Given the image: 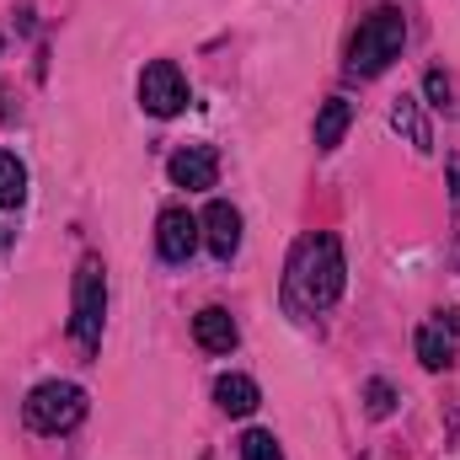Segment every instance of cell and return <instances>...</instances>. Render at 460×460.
Instances as JSON below:
<instances>
[{
	"label": "cell",
	"mask_w": 460,
	"mask_h": 460,
	"mask_svg": "<svg viewBox=\"0 0 460 460\" xmlns=\"http://www.w3.org/2000/svg\"><path fill=\"white\" fill-rule=\"evenodd\" d=\"M343 284H348V262H343L338 235H332V230L305 235L300 252H295V262H289V289H295V300L311 305V311H332V305L343 300Z\"/></svg>",
	"instance_id": "6da1fadb"
},
{
	"label": "cell",
	"mask_w": 460,
	"mask_h": 460,
	"mask_svg": "<svg viewBox=\"0 0 460 460\" xmlns=\"http://www.w3.org/2000/svg\"><path fill=\"white\" fill-rule=\"evenodd\" d=\"M402 43H407V16H402V5H375V11L358 22L353 43H348V75L375 81L391 59H402Z\"/></svg>",
	"instance_id": "7a4b0ae2"
},
{
	"label": "cell",
	"mask_w": 460,
	"mask_h": 460,
	"mask_svg": "<svg viewBox=\"0 0 460 460\" xmlns=\"http://www.w3.org/2000/svg\"><path fill=\"white\" fill-rule=\"evenodd\" d=\"M102 316H108V268H102V257H81L75 295H70V338L81 353L102 348Z\"/></svg>",
	"instance_id": "3957f363"
},
{
	"label": "cell",
	"mask_w": 460,
	"mask_h": 460,
	"mask_svg": "<svg viewBox=\"0 0 460 460\" xmlns=\"http://www.w3.org/2000/svg\"><path fill=\"white\" fill-rule=\"evenodd\" d=\"M22 418H27L32 434H70L86 418V391L75 380H43V385L27 391Z\"/></svg>",
	"instance_id": "277c9868"
},
{
	"label": "cell",
	"mask_w": 460,
	"mask_h": 460,
	"mask_svg": "<svg viewBox=\"0 0 460 460\" xmlns=\"http://www.w3.org/2000/svg\"><path fill=\"white\" fill-rule=\"evenodd\" d=\"M139 108L150 118H177L188 108V75L172 59H150L139 70Z\"/></svg>",
	"instance_id": "5b68a950"
},
{
	"label": "cell",
	"mask_w": 460,
	"mask_h": 460,
	"mask_svg": "<svg viewBox=\"0 0 460 460\" xmlns=\"http://www.w3.org/2000/svg\"><path fill=\"white\" fill-rule=\"evenodd\" d=\"M199 241H204V226L182 204L161 209V220H155V252H161V262H188L199 252Z\"/></svg>",
	"instance_id": "8992f818"
},
{
	"label": "cell",
	"mask_w": 460,
	"mask_h": 460,
	"mask_svg": "<svg viewBox=\"0 0 460 460\" xmlns=\"http://www.w3.org/2000/svg\"><path fill=\"white\" fill-rule=\"evenodd\" d=\"M166 177H172L177 188H188V193L215 188V177H220V155H215L209 145H182V150L166 161Z\"/></svg>",
	"instance_id": "52a82bcc"
},
{
	"label": "cell",
	"mask_w": 460,
	"mask_h": 460,
	"mask_svg": "<svg viewBox=\"0 0 460 460\" xmlns=\"http://www.w3.org/2000/svg\"><path fill=\"white\" fill-rule=\"evenodd\" d=\"M412 348H418L423 369H445V364L456 358V348H460V322H456V311H445V316L423 322V327H418V338H412Z\"/></svg>",
	"instance_id": "ba28073f"
},
{
	"label": "cell",
	"mask_w": 460,
	"mask_h": 460,
	"mask_svg": "<svg viewBox=\"0 0 460 460\" xmlns=\"http://www.w3.org/2000/svg\"><path fill=\"white\" fill-rule=\"evenodd\" d=\"M204 246L220 257V262H230L235 252H241V209L235 204H226V199H215L209 209H204Z\"/></svg>",
	"instance_id": "9c48e42d"
},
{
	"label": "cell",
	"mask_w": 460,
	"mask_h": 460,
	"mask_svg": "<svg viewBox=\"0 0 460 460\" xmlns=\"http://www.w3.org/2000/svg\"><path fill=\"white\" fill-rule=\"evenodd\" d=\"M235 316H230L226 305H204L199 316H193V343L204 348V353H230L235 348Z\"/></svg>",
	"instance_id": "30bf717a"
},
{
	"label": "cell",
	"mask_w": 460,
	"mask_h": 460,
	"mask_svg": "<svg viewBox=\"0 0 460 460\" xmlns=\"http://www.w3.org/2000/svg\"><path fill=\"white\" fill-rule=\"evenodd\" d=\"M391 128H396L412 150H423V155L434 150V123H429V113H423L418 97H396V102H391Z\"/></svg>",
	"instance_id": "8fae6325"
},
{
	"label": "cell",
	"mask_w": 460,
	"mask_h": 460,
	"mask_svg": "<svg viewBox=\"0 0 460 460\" xmlns=\"http://www.w3.org/2000/svg\"><path fill=\"white\" fill-rule=\"evenodd\" d=\"M215 402H220V412H230V418H252L257 402H262V391L246 375H220L215 380Z\"/></svg>",
	"instance_id": "7c38bea8"
},
{
	"label": "cell",
	"mask_w": 460,
	"mask_h": 460,
	"mask_svg": "<svg viewBox=\"0 0 460 460\" xmlns=\"http://www.w3.org/2000/svg\"><path fill=\"white\" fill-rule=\"evenodd\" d=\"M348 123H353V102L348 97H327L322 113H316V150H338Z\"/></svg>",
	"instance_id": "4fadbf2b"
},
{
	"label": "cell",
	"mask_w": 460,
	"mask_h": 460,
	"mask_svg": "<svg viewBox=\"0 0 460 460\" xmlns=\"http://www.w3.org/2000/svg\"><path fill=\"white\" fill-rule=\"evenodd\" d=\"M27 199V166L16 150H0V209H22Z\"/></svg>",
	"instance_id": "5bb4252c"
},
{
	"label": "cell",
	"mask_w": 460,
	"mask_h": 460,
	"mask_svg": "<svg viewBox=\"0 0 460 460\" xmlns=\"http://www.w3.org/2000/svg\"><path fill=\"white\" fill-rule=\"evenodd\" d=\"M235 450H241V460H284L279 439H273L268 429H246V434L235 439Z\"/></svg>",
	"instance_id": "9a60e30c"
},
{
	"label": "cell",
	"mask_w": 460,
	"mask_h": 460,
	"mask_svg": "<svg viewBox=\"0 0 460 460\" xmlns=\"http://www.w3.org/2000/svg\"><path fill=\"white\" fill-rule=\"evenodd\" d=\"M364 412L369 418H391L396 412V385L391 380H364Z\"/></svg>",
	"instance_id": "2e32d148"
},
{
	"label": "cell",
	"mask_w": 460,
	"mask_h": 460,
	"mask_svg": "<svg viewBox=\"0 0 460 460\" xmlns=\"http://www.w3.org/2000/svg\"><path fill=\"white\" fill-rule=\"evenodd\" d=\"M423 92H429V102H434V108H450V97H456V86H450V75H445V70H429V75H423Z\"/></svg>",
	"instance_id": "e0dca14e"
},
{
	"label": "cell",
	"mask_w": 460,
	"mask_h": 460,
	"mask_svg": "<svg viewBox=\"0 0 460 460\" xmlns=\"http://www.w3.org/2000/svg\"><path fill=\"white\" fill-rule=\"evenodd\" d=\"M450 204H456V252H460V155H450Z\"/></svg>",
	"instance_id": "ac0fdd59"
}]
</instances>
